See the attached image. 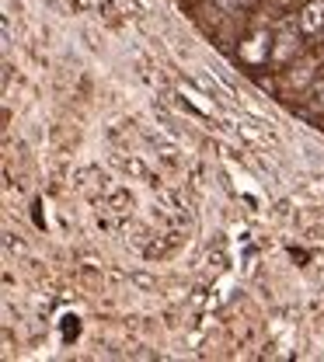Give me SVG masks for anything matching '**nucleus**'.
Returning a JSON list of instances; mask_svg holds the SVG:
<instances>
[{"label": "nucleus", "instance_id": "1", "mask_svg": "<svg viewBox=\"0 0 324 362\" xmlns=\"http://www.w3.org/2000/svg\"><path fill=\"white\" fill-rule=\"evenodd\" d=\"M300 32L303 35H318L324 32V0H311L300 14Z\"/></svg>", "mask_w": 324, "mask_h": 362}]
</instances>
